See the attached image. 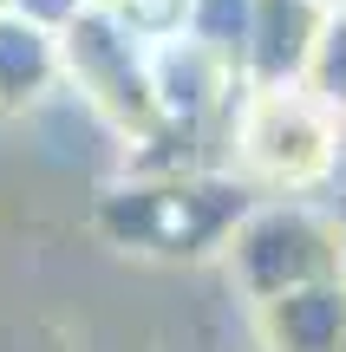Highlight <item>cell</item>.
Returning <instances> with one entry per match:
<instances>
[{
    "mask_svg": "<svg viewBox=\"0 0 346 352\" xmlns=\"http://www.w3.org/2000/svg\"><path fill=\"white\" fill-rule=\"evenodd\" d=\"M52 46H59V78H72L111 124L144 131L157 118V98H151V46H144L125 20H111L105 7H85L78 20H65L59 33H52Z\"/></svg>",
    "mask_w": 346,
    "mask_h": 352,
    "instance_id": "1",
    "label": "cell"
},
{
    "mask_svg": "<svg viewBox=\"0 0 346 352\" xmlns=\"http://www.w3.org/2000/svg\"><path fill=\"white\" fill-rule=\"evenodd\" d=\"M321 26H327L321 0H255L248 39H242V59L255 72V85H294L314 59Z\"/></svg>",
    "mask_w": 346,
    "mask_h": 352,
    "instance_id": "2",
    "label": "cell"
},
{
    "mask_svg": "<svg viewBox=\"0 0 346 352\" xmlns=\"http://www.w3.org/2000/svg\"><path fill=\"white\" fill-rule=\"evenodd\" d=\"M59 78V46H52L46 26L20 20V13H0V111L39 98V91Z\"/></svg>",
    "mask_w": 346,
    "mask_h": 352,
    "instance_id": "3",
    "label": "cell"
},
{
    "mask_svg": "<svg viewBox=\"0 0 346 352\" xmlns=\"http://www.w3.org/2000/svg\"><path fill=\"white\" fill-rule=\"evenodd\" d=\"M321 7H346V0H321Z\"/></svg>",
    "mask_w": 346,
    "mask_h": 352,
    "instance_id": "4",
    "label": "cell"
},
{
    "mask_svg": "<svg viewBox=\"0 0 346 352\" xmlns=\"http://www.w3.org/2000/svg\"><path fill=\"white\" fill-rule=\"evenodd\" d=\"M7 7H13V0H0V13H7Z\"/></svg>",
    "mask_w": 346,
    "mask_h": 352,
    "instance_id": "5",
    "label": "cell"
}]
</instances>
